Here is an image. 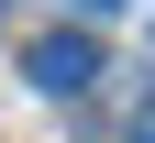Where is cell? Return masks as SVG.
<instances>
[{
	"instance_id": "6da1fadb",
	"label": "cell",
	"mask_w": 155,
	"mask_h": 143,
	"mask_svg": "<svg viewBox=\"0 0 155 143\" xmlns=\"http://www.w3.org/2000/svg\"><path fill=\"white\" fill-rule=\"evenodd\" d=\"M22 77H33L45 99L100 88V77H111V66H100V33H78V22H67V33H33V44H22Z\"/></svg>"
},
{
	"instance_id": "7a4b0ae2",
	"label": "cell",
	"mask_w": 155,
	"mask_h": 143,
	"mask_svg": "<svg viewBox=\"0 0 155 143\" xmlns=\"http://www.w3.org/2000/svg\"><path fill=\"white\" fill-rule=\"evenodd\" d=\"M78 11H100V22H111V11H122V0H78Z\"/></svg>"
}]
</instances>
